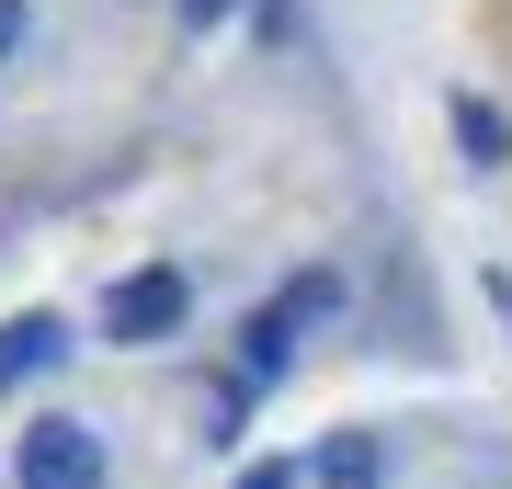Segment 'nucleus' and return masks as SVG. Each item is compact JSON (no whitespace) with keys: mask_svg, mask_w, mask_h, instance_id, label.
<instances>
[{"mask_svg":"<svg viewBox=\"0 0 512 489\" xmlns=\"http://www.w3.org/2000/svg\"><path fill=\"white\" fill-rule=\"evenodd\" d=\"M319 478H330V489H376V444H330Z\"/></svg>","mask_w":512,"mask_h":489,"instance_id":"nucleus-6","label":"nucleus"},{"mask_svg":"<svg viewBox=\"0 0 512 489\" xmlns=\"http://www.w3.org/2000/svg\"><path fill=\"white\" fill-rule=\"evenodd\" d=\"M57 353H69V330H57L46 308H23L12 330H0V387H23V376H46Z\"/></svg>","mask_w":512,"mask_h":489,"instance_id":"nucleus-4","label":"nucleus"},{"mask_svg":"<svg viewBox=\"0 0 512 489\" xmlns=\"http://www.w3.org/2000/svg\"><path fill=\"white\" fill-rule=\"evenodd\" d=\"M239 12V0H183V23H228Z\"/></svg>","mask_w":512,"mask_h":489,"instance_id":"nucleus-8","label":"nucleus"},{"mask_svg":"<svg viewBox=\"0 0 512 489\" xmlns=\"http://www.w3.org/2000/svg\"><path fill=\"white\" fill-rule=\"evenodd\" d=\"M456 148H467V160H478V171H490V160H501V148H512V126H501V114H490V103H478V91H456Z\"/></svg>","mask_w":512,"mask_h":489,"instance_id":"nucleus-5","label":"nucleus"},{"mask_svg":"<svg viewBox=\"0 0 512 489\" xmlns=\"http://www.w3.org/2000/svg\"><path fill=\"white\" fill-rule=\"evenodd\" d=\"M12 478L23 489H103V433H92V421H23Z\"/></svg>","mask_w":512,"mask_h":489,"instance_id":"nucleus-2","label":"nucleus"},{"mask_svg":"<svg viewBox=\"0 0 512 489\" xmlns=\"http://www.w3.org/2000/svg\"><path fill=\"white\" fill-rule=\"evenodd\" d=\"M183 308H194L183 273H126V285L103 296V330L114 342H160V330H183Z\"/></svg>","mask_w":512,"mask_h":489,"instance_id":"nucleus-3","label":"nucleus"},{"mask_svg":"<svg viewBox=\"0 0 512 489\" xmlns=\"http://www.w3.org/2000/svg\"><path fill=\"white\" fill-rule=\"evenodd\" d=\"M23 46V0H0V57H12Z\"/></svg>","mask_w":512,"mask_h":489,"instance_id":"nucleus-7","label":"nucleus"},{"mask_svg":"<svg viewBox=\"0 0 512 489\" xmlns=\"http://www.w3.org/2000/svg\"><path fill=\"white\" fill-rule=\"evenodd\" d=\"M330 296H342V285H330V273H296V285L274 296V308H251V330H239V376H285V353H296V330H308V319H330Z\"/></svg>","mask_w":512,"mask_h":489,"instance_id":"nucleus-1","label":"nucleus"},{"mask_svg":"<svg viewBox=\"0 0 512 489\" xmlns=\"http://www.w3.org/2000/svg\"><path fill=\"white\" fill-rule=\"evenodd\" d=\"M239 489H296V467H251V478H239Z\"/></svg>","mask_w":512,"mask_h":489,"instance_id":"nucleus-9","label":"nucleus"}]
</instances>
